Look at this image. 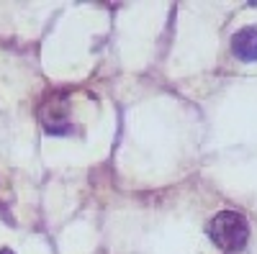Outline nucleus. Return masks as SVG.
<instances>
[{
  "instance_id": "f257e3e1",
  "label": "nucleus",
  "mask_w": 257,
  "mask_h": 254,
  "mask_svg": "<svg viewBox=\"0 0 257 254\" xmlns=\"http://www.w3.org/2000/svg\"><path fill=\"white\" fill-rule=\"evenodd\" d=\"M208 236L211 241L216 244L221 251L231 254V251H239L247 239H249V226L244 221L242 213L237 210H221L219 216H213L208 223Z\"/></svg>"
},
{
  "instance_id": "f03ea898",
  "label": "nucleus",
  "mask_w": 257,
  "mask_h": 254,
  "mask_svg": "<svg viewBox=\"0 0 257 254\" xmlns=\"http://www.w3.org/2000/svg\"><path fill=\"white\" fill-rule=\"evenodd\" d=\"M41 123H44V129L49 134H67L70 131V116H67V103H64V98L59 95H52L44 105H41Z\"/></svg>"
},
{
  "instance_id": "7ed1b4c3",
  "label": "nucleus",
  "mask_w": 257,
  "mask_h": 254,
  "mask_svg": "<svg viewBox=\"0 0 257 254\" xmlns=\"http://www.w3.org/2000/svg\"><path fill=\"white\" fill-rule=\"evenodd\" d=\"M231 49L242 62H257V26H247L234 34Z\"/></svg>"
},
{
  "instance_id": "20e7f679",
  "label": "nucleus",
  "mask_w": 257,
  "mask_h": 254,
  "mask_svg": "<svg viewBox=\"0 0 257 254\" xmlns=\"http://www.w3.org/2000/svg\"><path fill=\"white\" fill-rule=\"evenodd\" d=\"M0 254H13V251H11V249H3V251H0Z\"/></svg>"
}]
</instances>
